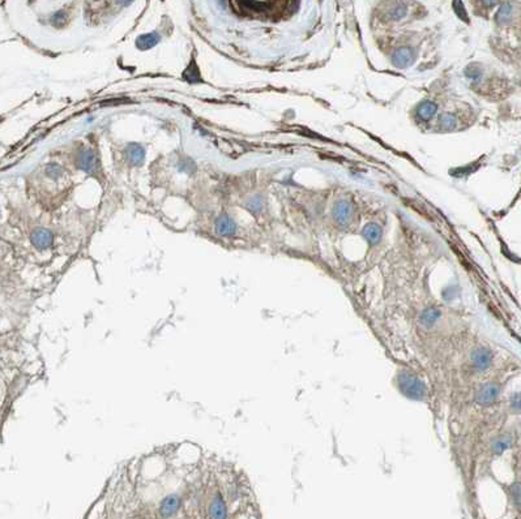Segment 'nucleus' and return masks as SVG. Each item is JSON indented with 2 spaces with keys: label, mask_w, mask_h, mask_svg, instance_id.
Listing matches in <instances>:
<instances>
[{
  "label": "nucleus",
  "mask_w": 521,
  "mask_h": 519,
  "mask_svg": "<svg viewBox=\"0 0 521 519\" xmlns=\"http://www.w3.org/2000/svg\"><path fill=\"white\" fill-rule=\"evenodd\" d=\"M30 240L33 243L35 248L38 249H46L49 248L52 243V235L49 230L45 229H37L35 231H33L30 236Z\"/></svg>",
  "instance_id": "nucleus-1"
},
{
  "label": "nucleus",
  "mask_w": 521,
  "mask_h": 519,
  "mask_svg": "<svg viewBox=\"0 0 521 519\" xmlns=\"http://www.w3.org/2000/svg\"><path fill=\"white\" fill-rule=\"evenodd\" d=\"M179 505H180V500L176 495H170V496L165 497L161 502L160 514L164 518H170L178 512Z\"/></svg>",
  "instance_id": "nucleus-2"
},
{
  "label": "nucleus",
  "mask_w": 521,
  "mask_h": 519,
  "mask_svg": "<svg viewBox=\"0 0 521 519\" xmlns=\"http://www.w3.org/2000/svg\"><path fill=\"white\" fill-rule=\"evenodd\" d=\"M78 167L85 172H93L97 168V155L92 150H84L77 159Z\"/></svg>",
  "instance_id": "nucleus-3"
},
{
  "label": "nucleus",
  "mask_w": 521,
  "mask_h": 519,
  "mask_svg": "<svg viewBox=\"0 0 521 519\" xmlns=\"http://www.w3.org/2000/svg\"><path fill=\"white\" fill-rule=\"evenodd\" d=\"M125 155L128 158L129 163L131 165H135V166H139L144 161V147L137 145V143H129L127 149H125Z\"/></svg>",
  "instance_id": "nucleus-4"
},
{
  "label": "nucleus",
  "mask_w": 521,
  "mask_h": 519,
  "mask_svg": "<svg viewBox=\"0 0 521 519\" xmlns=\"http://www.w3.org/2000/svg\"><path fill=\"white\" fill-rule=\"evenodd\" d=\"M216 230L220 235H223V236H230L235 233V223L230 217L227 215H222L217 219L216 222Z\"/></svg>",
  "instance_id": "nucleus-5"
},
{
  "label": "nucleus",
  "mask_w": 521,
  "mask_h": 519,
  "mask_svg": "<svg viewBox=\"0 0 521 519\" xmlns=\"http://www.w3.org/2000/svg\"><path fill=\"white\" fill-rule=\"evenodd\" d=\"M209 514L212 519H226V505L220 495H217L212 501Z\"/></svg>",
  "instance_id": "nucleus-6"
},
{
  "label": "nucleus",
  "mask_w": 521,
  "mask_h": 519,
  "mask_svg": "<svg viewBox=\"0 0 521 519\" xmlns=\"http://www.w3.org/2000/svg\"><path fill=\"white\" fill-rule=\"evenodd\" d=\"M158 41H160V37L157 33H149V34L140 35L136 39V46L140 50H148V48L156 46Z\"/></svg>",
  "instance_id": "nucleus-7"
},
{
  "label": "nucleus",
  "mask_w": 521,
  "mask_h": 519,
  "mask_svg": "<svg viewBox=\"0 0 521 519\" xmlns=\"http://www.w3.org/2000/svg\"><path fill=\"white\" fill-rule=\"evenodd\" d=\"M351 214V206L347 201H339L335 208V217L340 223H347Z\"/></svg>",
  "instance_id": "nucleus-8"
},
{
  "label": "nucleus",
  "mask_w": 521,
  "mask_h": 519,
  "mask_svg": "<svg viewBox=\"0 0 521 519\" xmlns=\"http://www.w3.org/2000/svg\"><path fill=\"white\" fill-rule=\"evenodd\" d=\"M392 60L397 67H406L409 63L413 60L412 51L409 50V48H401V50H397L396 52H395V55H393Z\"/></svg>",
  "instance_id": "nucleus-9"
},
{
  "label": "nucleus",
  "mask_w": 521,
  "mask_h": 519,
  "mask_svg": "<svg viewBox=\"0 0 521 519\" xmlns=\"http://www.w3.org/2000/svg\"><path fill=\"white\" fill-rule=\"evenodd\" d=\"M183 77L184 80L190 82V84H196V82H200V72H198V64L195 62L194 59L191 60L190 66L187 67L184 73H183Z\"/></svg>",
  "instance_id": "nucleus-10"
},
{
  "label": "nucleus",
  "mask_w": 521,
  "mask_h": 519,
  "mask_svg": "<svg viewBox=\"0 0 521 519\" xmlns=\"http://www.w3.org/2000/svg\"><path fill=\"white\" fill-rule=\"evenodd\" d=\"M363 235H365L366 239H367L371 244H373V243H376V241L380 239L381 230L380 227L375 225V223H370V225L366 226L365 230H363Z\"/></svg>",
  "instance_id": "nucleus-11"
},
{
  "label": "nucleus",
  "mask_w": 521,
  "mask_h": 519,
  "mask_svg": "<svg viewBox=\"0 0 521 519\" xmlns=\"http://www.w3.org/2000/svg\"><path fill=\"white\" fill-rule=\"evenodd\" d=\"M438 110V106L432 102H423L422 105L418 107V117L422 119V120H428L430 118L436 113Z\"/></svg>",
  "instance_id": "nucleus-12"
},
{
  "label": "nucleus",
  "mask_w": 521,
  "mask_h": 519,
  "mask_svg": "<svg viewBox=\"0 0 521 519\" xmlns=\"http://www.w3.org/2000/svg\"><path fill=\"white\" fill-rule=\"evenodd\" d=\"M440 123H442L444 128H452L456 124V118L451 115V114H446V115L440 118Z\"/></svg>",
  "instance_id": "nucleus-13"
},
{
  "label": "nucleus",
  "mask_w": 521,
  "mask_h": 519,
  "mask_svg": "<svg viewBox=\"0 0 521 519\" xmlns=\"http://www.w3.org/2000/svg\"><path fill=\"white\" fill-rule=\"evenodd\" d=\"M47 174L50 175L51 178H58V176H60V174H62V168H60L58 165L52 163V165L47 167Z\"/></svg>",
  "instance_id": "nucleus-14"
},
{
  "label": "nucleus",
  "mask_w": 521,
  "mask_h": 519,
  "mask_svg": "<svg viewBox=\"0 0 521 519\" xmlns=\"http://www.w3.org/2000/svg\"><path fill=\"white\" fill-rule=\"evenodd\" d=\"M248 208L251 210H253V212H257V210H259L261 208L260 198H259V197L251 198V200H249V202H248Z\"/></svg>",
  "instance_id": "nucleus-15"
},
{
  "label": "nucleus",
  "mask_w": 521,
  "mask_h": 519,
  "mask_svg": "<svg viewBox=\"0 0 521 519\" xmlns=\"http://www.w3.org/2000/svg\"><path fill=\"white\" fill-rule=\"evenodd\" d=\"M469 70H471V73H467V76H469V77H471L473 80H475V78H478L479 76H481V71L479 70H475V67H471Z\"/></svg>",
  "instance_id": "nucleus-16"
}]
</instances>
